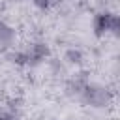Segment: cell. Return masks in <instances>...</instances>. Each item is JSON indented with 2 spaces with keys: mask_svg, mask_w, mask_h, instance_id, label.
<instances>
[{
  "mask_svg": "<svg viewBox=\"0 0 120 120\" xmlns=\"http://www.w3.org/2000/svg\"><path fill=\"white\" fill-rule=\"evenodd\" d=\"M81 99L94 109H105L111 105L112 94H111V90H107L101 84H88L86 82L82 92H81Z\"/></svg>",
  "mask_w": 120,
  "mask_h": 120,
  "instance_id": "cell-1",
  "label": "cell"
},
{
  "mask_svg": "<svg viewBox=\"0 0 120 120\" xmlns=\"http://www.w3.org/2000/svg\"><path fill=\"white\" fill-rule=\"evenodd\" d=\"M94 28L99 36H107V34H112V36H118V30H120V21L114 13L111 11H103L96 17V22H94Z\"/></svg>",
  "mask_w": 120,
  "mask_h": 120,
  "instance_id": "cell-2",
  "label": "cell"
},
{
  "mask_svg": "<svg viewBox=\"0 0 120 120\" xmlns=\"http://www.w3.org/2000/svg\"><path fill=\"white\" fill-rule=\"evenodd\" d=\"M47 56H49V47L43 41H34L24 51V58H26L28 66H39L41 62H45Z\"/></svg>",
  "mask_w": 120,
  "mask_h": 120,
  "instance_id": "cell-3",
  "label": "cell"
},
{
  "mask_svg": "<svg viewBox=\"0 0 120 120\" xmlns=\"http://www.w3.org/2000/svg\"><path fill=\"white\" fill-rule=\"evenodd\" d=\"M15 39H17V32H15V28H13L9 22L0 21V51H4V52L11 51Z\"/></svg>",
  "mask_w": 120,
  "mask_h": 120,
  "instance_id": "cell-4",
  "label": "cell"
},
{
  "mask_svg": "<svg viewBox=\"0 0 120 120\" xmlns=\"http://www.w3.org/2000/svg\"><path fill=\"white\" fill-rule=\"evenodd\" d=\"M64 60H66V62H69V64H75V66H79V64L82 62V52H81L79 49H69V51H66V54H64Z\"/></svg>",
  "mask_w": 120,
  "mask_h": 120,
  "instance_id": "cell-5",
  "label": "cell"
},
{
  "mask_svg": "<svg viewBox=\"0 0 120 120\" xmlns=\"http://www.w3.org/2000/svg\"><path fill=\"white\" fill-rule=\"evenodd\" d=\"M32 4L38 8V9H41V11H45V9H49L51 8V4H52V0H32Z\"/></svg>",
  "mask_w": 120,
  "mask_h": 120,
  "instance_id": "cell-6",
  "label": "cell"
}]
</instances>
